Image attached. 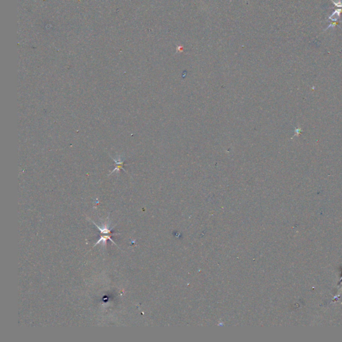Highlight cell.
<instances>
[{"label":"cell","mask_w":342,"mask_h":342,"mask_svg":"<svg viewBox=\"0 0 342 342\" xmlns=\"http://www.w3.org/2000/svg\"><path fill=\"white\" fill-rule=\"evenodd\" d=\"M110 236H111V235H102V236H101V237H100V239H99V241H98V242H96V244L94 245V246H96V245H98V243H100V242H102V243L104 245H106V241L108 240V239H109V240H110V241H112L114 244H115V245H116V244L114 242V241L112 240V239L110 238ZM116 246H117V245H116Z\"/></svg>","instance_id":"1"},{"label":"cell","mask_w":342,"mask_h":342,"mask_svg":"<svg viewBox=\"0 0 342 342\" xmlns=\"http://www.w3.org/2000/svg\"><path fill=\"white\" fill-rule=\"evenodd\" d=\"M93 223H94V222H93ZM94 224L95 225V226H96V227L98 228V229L100 230V232H101L102 233H103V234H111V235H112V231H111L110 229H109V228H108L107 225H105L104 227L101 228V227H100L99 226H98L97 225H96L95 223H94Z\"/></svg>","instance_id":"2"},{"label":"cell","mask_w":342,"mask_h":342,"mask_svg":"<svg viewBox=\"0 0 342 342\" xmlns=\"http://www.w3.org/2000/svg\"><path fill=\"white\" fill-rule=\"evenodd\" d=\"M341 12H342V9H337V10H336L334 11V12L332 14L331 16L329 17V19L332 18V17L333 16H334L335 15V14H336V13H337L338 16L339 17H340V13H341Z\"/></svg>","instance_id":"3"},{"label":"cell","mask_w":342,"mask_h":342,"mask_svg":"<svg viewBox=\"0 0 342 342\" xmlns=\"http://www.w3.org/2000/svg\"><path fill=\"white\" fill-rule=\"evenodd\" d=\"M331 1H332L333 3H334V5H335V6L337 7H342V2H341V0H339L338 2H335V1H334V0H331Z\"/></svg>","instance_id":"4"}]
</instances>
